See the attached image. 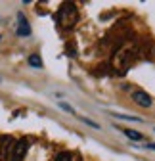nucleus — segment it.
<instances>
[{
	"label": "nucleus",
	"instance_id": "nucleus-1",
	"mask_svg": "<svg viewBox=\"0 0 155 161\" xmlns=\"http://www.w3.org/2000/svg\"><path fill=\"white\" fill-rule=\"evenodd\" d=\"M77 21H79V10H77V6L71 4V2L61 4V8L57 10V23L61 27H65V29H69Z\"/></svg>",
	"mask_w": 155,
	"mask_h": 161
},
{
	"label": "nucleus",
	"instance_id": "nucleus-2",
	"mask_svg": "<svg viewBox=\"0 0 155 161\" xmlns=\"http://www.w3.org/2000/svg\"><path fill=\"white\" fill-rule=\"evenodd\" d=\"M29 152V140L27 138H19L17 142L12 146V152H10V161H23L25 155Z\"/></svg>",
	"mask_w": 155,
	"mask_h": 161
},
{
	"label": "nucleus",
	"instance_id": "nucleus-3",
	"mask_svg": "<svg viewBox=\"0 0 155 161\" xmlns=\"http://www.w3.org/2000/svg\"><path fill=\"white\" fill-rule=\"evenodd\" d=\"M132 100H134V102H136L140 108H151V104H153L151 96H149L147 92H144V90H134V92H132Z\"/></svg>",
	"mask_w": 155,
	"mask_h": 161
},
{
	"label": "nucleus",
	"instance_id": "nucleus-4",
	"mask_svg": "<svg viewBox=\"0 0 155 161\" xmlns=\"http://www.w3.org/2000/svg\"><path fill=\"white\" fill-rule=\"evenodd\" d=\"M17 36H31V25L27 21V17L23 14H17Z\"/></svg>",
	"mask_w": 155,
	"mask_h": 161
},
{
	"label": "nucleus",
	"instance_id": "nucleus-5",
	"mask_svg": "<svg viewBox=\"0 0 155 161\" xmlns=\"http://www.w3.org/2000/svg\"><path fill=\"white\" fill-rule=\"evenodd\" d=\"M13 140L12 136H2L0 138V161H4V159H10V152H12V144Z\"/></svg>",
	"mask_w": 155,
	"mask_h": 161
},
{
	"label": "nucleus",
	"instance_id": "nucleus-6",
	"mask_svg": "<svg viewBox=\"0 0 155 161\" xmlns=\"http://www.w3.org/2000/svg\"><path fill=\"white\" fill-rule=\"evenodd\" d=\"M27 62H29V65H31V67H35V69H42V65H44V64H42V59H40V56H38V54H31Z\"/></svg>",
	"mask_w": 155,
	"mask_h": 161
},
{
	"label": "nucleus",
	"instance_id": "nucleus-7",
	"mask_svg": "<svg viewBox=\"0 0 155 161\" xmlns=\"http://www.w3.org/2000/svg\"><path fill=\"white\" fill-rule=\"evenodd\" d=\"M113 117H117V119H125V121H136V123H140V117H134V115H125V113H111Z\"/></svg>",
	"mask_w": 155,
	"mask_h": 161
},
{
	"label": "nucleus",
	"instance_id": "nucleus-8",
	"mask_svg": "<svg viewBox=\"0 0 155 161\" xmlns=\"http://www.w3.org/2000/svg\"><path fill=\"white\" fill-rule=\"evenodd\" d=\"M123 132L130 138V140H142V134L138 130H130V129H123Z\"/></svg>",
	"mask_w": 155,
	"mask_h": 161
},
{
	"label": "nucleus",
	"instance_id": "nucleus-9",
	"mask_svg": "<svg viewBox=\"0 0 155 161\" xmlns=\"http://www.w3.org/2000/svg\"><path fill=\"white\" fill-rule=\"evenodd\" d=\"M56 161H73V155H71V152H61L56 155Z\"/></svg>",
	"mask_w": 155,
	"mask_h": 161
},
{
	"label": "nucleus",
	"instance_id": "nucleus-10",
	"mask_svg": "<svg viewBox=\"0 0 155 161\" xmlns=\"http://www.w3.org/2000/svg\"><path fill=\"white\" fill-rule=\"evenodd\" d=\"M81 121H83V123H86V125H90L92 129H100V125L98 123H96V121H92V119H86V117H79Z\"/></svg>",
	"mask_w": 155,
	"mask_h": 161
},
{
	"label": "nucleus",
	"instance_id": "nucleus-11",
	"mask_svg": "<svg viewBox=\"0 0 155 161\" xmlns=\"http://www.w3.org/2000/svg\"><path fill=\"white\" fill-rule=\"evenodd\" d=\"M60 108H61V109H65V111H69V113H75V109H73L69 104H65V102H60Z\"/></svg>",
	"mask_w": 155,
	"mask_h": 161
},
{
	"label": "nucleus",
	"instance_id": "nucleus-12",
	"mask_svg": "<svg viewBox=\"0 0 155 161\" xmlns=\"http://www.w3.org/2000/svg\"><path fill=\"white\" fill-rule=\"evenodd\" d=\"M147 148H149V150H155V144H147Z\"/></svg>",
	"mask_w": 155,
	"mask_h": 161
},
{
	"label": "nucleus",
	"instance_id": "nucleus-13",
	"mask_svg": "<svg viewBox=\"0 0 155 161\" xmlns=\"http://www.w3.org/2000/svg\"><path fill=\"white\" fill-rule=\"evenodd\" d=\"M0 38H2V35H0Z\"/></svg>",
	"mask_w": 155,
	"mask_h": 161
}]
</instances>
